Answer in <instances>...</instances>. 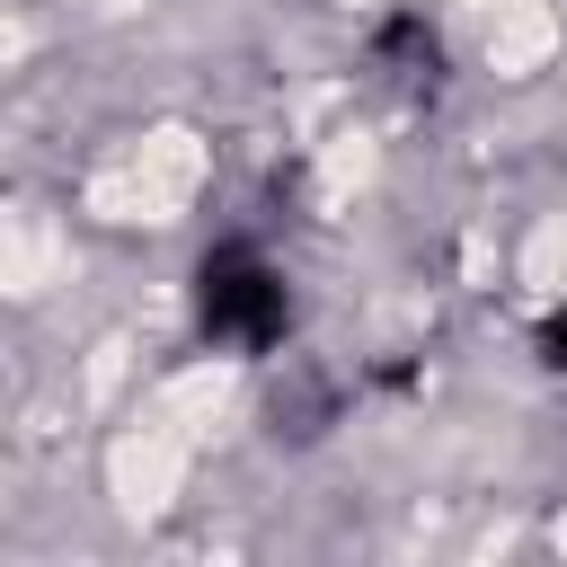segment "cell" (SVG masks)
I'll list each match as a JSON object with an SVG mask.
<instances>
[{
  "label": "cell",
  "instance_id": "obj_1",
  "mask_svg": "<svg viewBox=\"0 0 567 567\" xmlns=\"http://www.w3.org/2000/svg\"><path fill=\"white\" fill-rule=\"evenodd\" d=\"M195 319L221 354H275L292 328V284L257 248H213L195 266Z\"/></svg>",
  "mask_w": 567,
  "mask_h": 567
}]
</instances>
